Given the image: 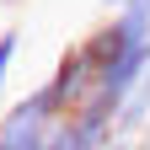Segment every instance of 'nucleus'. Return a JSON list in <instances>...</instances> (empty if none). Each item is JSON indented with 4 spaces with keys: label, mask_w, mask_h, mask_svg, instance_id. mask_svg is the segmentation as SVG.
<instances>
[{
    "label": "nucleus",
    "mask_w": 150,
    "mask_h": 150,
    "mask_svg": "<svg viewBox=\"0 0 150 150\" xmlns=\"http://www.w3.org/2000/svg\"><path fill=\"white\" fill-rule=\"evenodd\" d=\"M102 6H112V11H123V6H129V0H102Z\"/></svg>",
    "instance_id": "6"
},
{
    "label": "nucleus",
    "mask_w": 150,
    "mask_h": 150,
    "mask_svg": "<svg viewBox=\"0 0 150 150\" xmlns=\"http://www.w3.org/2000/svg\"><path fill=\"white\" fill-rule=\"evenodd\" d=\"M16 54H22V27H0V112H6V86H11Z\"/></svg>",
    "instance_id": "3"
},
{
    "label": "nucleus",
    "mask_w": 150,
    "mask_h": 150,
    "mask_svg": "<svg viewBox=\"0 0 150 150\" xmlns=\"http://www.w3.org/2000/svg\"><path fill=\"white\" fill-rule=\"evenodd\" d=\"M59 102H54L48 86H32L27 97L6 102L0 112V150H48L54 129H59Z\"/></svg>",
    "instance_id": "1"
},
{
    "label": "nucleus",
    "mask_w": 150,
    "mask_h": 150,
    "mask_svg": "<svg viewBox=\"0 0 150 150\" xmlns=\"http://www.w3.org/2000/svg\"><path fill=\"white\" fill-rule=\"evenodd\" d=\"M0 6H6V11H16V6H27V0H0Z\"/></svg>",
    "instance_id": "5"
},
{
    "label": "nucleus",
    "mask_w": 150,
    "mask_h": 150,
    "mask_svg": "<svg viewBox=\"0 0 150 150\" xmlns=\"http://www.w3.org/2000/svg\"><path fill=\"white\" fill-rule=\"evenodd\" d=\"M139 139H145V150H150V129H145V134H139Z\"/></svg>",
    "instance_id": "8"
},
{
    "label": "nucleus",
    "mask_w": 150,
    "mask_h": 150,
    "mask_svg": "<svg viewBox=\"0 0 150 150\" xmlns=\"http://www.w3.org/2000/svg\"><path fill=\"white\" fill-rule=\"evenodd\" d=\"M129 6H139V11H145V16H150V0H129Z\"/></svg>",
    "instance_id": "7"
},
{
    "label": "nucleus",
    "mask_w": 150,
    "mask_h": 150,
    "mask_svg": "<svg viewBox=\"0 0 150 150\" xmlns=\"http://www.w3.org/2000/svg\"><path fill=\"white\" fill-rule=\"evenodd\" d=\"M48 91H54V102H59V112L70 118L75 107H86L91 97H97V64H91V54L81 48V43H70L59 59H54V75L43 81Z\"/></svg>",
    "instance_id": "2"
},
{
    "label": "nucleus",
    "mask_w": 150,
    "mask_h": 150,
    "mask_svg": "<svg viewBox=\"0 0 150 150\" xmlns=\"http://www.w3.org/2000/svg\"><path fill=\"white\" fill-rule=\"evenodd\" d=\"M107 150H145V139H112Z\"/></svg>",
    "instance_id": "4"
}]
</instances>
